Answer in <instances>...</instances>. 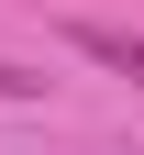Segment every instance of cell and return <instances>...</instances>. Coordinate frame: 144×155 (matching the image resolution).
Here are the masks:
<instances>
[{"label": "cell", "mask_w": 144, "mask_h": 155, "mask_svg": "<svg viewBox=\"0 0 144 155\" xmlns=\"http://www.w3.org/2000/svg\"><path fill=\"white\" fill-rule=\"evenodd\" d=\"M33 89H45V78H22V67H0V100H33Z\"/></svg>", "instance_id": "7a4b0ae2"}, {"label": "cell", "mask_w": 144, "mask_h": 155, "mask_svg": "<svg viewBox=\"0 0 144 155\" xmlns=\"http://www.w3.org/2000/svg\"><path fill=\"white\" fill-rule=\"evenodd\" d=\"M67 45L89 55V67H111V78L144 89V33H122V22H67Z\"/></svg>", "instance_id": "6da1fadb"}]
</instances>
